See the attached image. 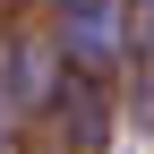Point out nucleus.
Instances as JSON below:
<instances>
[{"instance_id": "nucleus-1", "label": "nucleus", "mask_w": 154, "mask_h": 154, "mask_svg": "<svg viewBox=\"0 0 154 154\" xmlns=\"http://www.w3.org/2000/svg\"><path fill=\"white\" fill-rule=\"evenodd\" d=\"M9 60H17V69H9L17 103H43V94H51V51H43V43H17Z\"/></svg>"}, {"instance_id": "nucleus-2", "label": "nucleus", "mask_w": 154, "mask_h": 154, "mask_svg": "<svg viewBox=\"0 0 154 154\" xmlns=\"http://www.w3.org/2000/svg\"><path fill=\"white\" fill-rule=\"evenodd\" d=\"M0 154H9V128H0Z\"/></svg>"}]
</instances>
